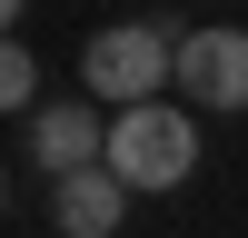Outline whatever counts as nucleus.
<instances>
[{
    "instance_id": "nucleus-1",
    "label": "nucleus",
    "mask_w": 248,
    "mask_h": 238,
    "mask_svg": "<svg viewBox=\"0 0 248 238\" xmlns=\"http://www.w3.org/2000/svg\"><path fill=\"white\" fill-rule=\"evenodd\" d=\"M79 79H90V99H109V109H139V99L179 89V40L159 30V20H119V30H99L90 50H79Z\"/></svg>"
},
{
    "instance_id": "nucleus-2",
    "label": "nucleus",
    "mask_w": 248,
    "mask_h": 238,
    "mask_svg": "<svg viewBox=\"0 0 248 238\" xmlns=\"http://www.w3.org/2000/svg\"><path fill=\"white\" fill-rule=\"evenodd\" d=\"M109 169L129 178L139 198H149V189H179V178L199 169V119H189V109H169V99L119 109V119H109Z\"/></svg>"
},
{
    "instance_id": "nucleus-3",
    "label": "nucleus",
    "mask_w": 248,
    "mask_h": 238,
    "mask_svg": "<svg viewBox=\"0 0 248 238\" xmlns=\"http://www.w3.org/2000/svg\"><path fill=\"white\" fill-rule=\"evenodd\" d=\"M179 99H189V109H248V30H229V20H218V30H189L179 40Z\"/></svg>"
},
{
    "instance_id": "nucleus-4",
    "label": "nucleus",
    "mask_w": 248,
    "mask_h": 238,
    "mask_svg": "<svg viewBox=\"0 0 248 238\" xmlns=\"http://www.w3.org/2000/svg\"><path fill=\"white\" fill-rule=\"evenodd\" d=\"M129 198H139L129 178H119L109 159H90V169H70L50 189V218H60V238H109L119 218H129Z\"/></svg>"
},
{
    "instance_id": "nucleus-5",
    "label": "nucleus",
    "mask_w": 248,
    "mask_h": 238,
    "mask_svg": "<svg viewBox=\"0 0 248 238\" xmlns=\"http://www.w3.org/2000/svg\"><path fill=\"white\" fill-rule=\"evenodd\" d=\"M30 159L50 178H70V169H90V159H109V129H99L90 109H30Z\"/></svg>"
},
{
    "instance_id": "nucleus-6",
    "label": "nucleus",
    "mask_w": 248,
    "mask_h": 238,
    "mask_svg": "<svg viewBox=\"0 0 248 238\" xmlns=\"http://www.w3.org/2000/svg\"><path fill=\"white\" fill-rule=\"evenodd\" d=\"M0 99H10V109H40V60L20 50V40L0 50Z\"/></svg>"
}]
</instances>
